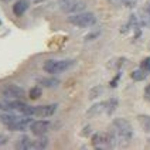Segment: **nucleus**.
<instances>
[{"label":"nucleus","mask_w":150,"mask_h":150,"mask_svg":"<svg viewBox=\"0 0 150 150\" xmlns=\"http://www.w3.org/2000/svg\"><path fill=\"white\" fill-rule=\"evenodd\" d=\"M137 122L140 123L142 129L144 132H150V116L149 115H139L137 116Z\"/></svg>","instance_id":"17"},{"label":"nucleus","mask_w":150,"mask_h":150,"mask_svg":"<svg viewBox=\"0 0 150 150\" xmlns=\"http://www.w3.org/2000/svg\"><path fill=\"white\" fill-rule=\"evenodd\" d=\"M99 34H100V31H95V33L88 34V35L85 37V40H86V41H91V40H95L96 37H99Z\"/></svg>","instance_id":"26"},{"label":"nucleus","mask_w":150,"mask_h":150,"mask_svg":"<svg viewBox=\"0 0 150 150\" xmlns=\"http://www.w3.org/2000/svg\"><path fill=\"white\" fill-rule=\"evenodd\" d=\"M42 95V89H41V86H33L31 89H30V92H28V96H30V99H33V100H35V99H38L40 96Z\"/></svg>","instance_id":"21"},{"label":"nucleus","mask_w":150,"mask_h":150,"mask_svg":"<svg viewBox=\"0 0 150 150\" xmlns=\"http://www.w3.org/2000/svg\"><path fill=\"white\" fill-rule=\"evenodd\" d=\"M68 23L76 25V27H91L96 23V17L92 13H86V11H79V13H74L72 16L68 17Z\"/></svg>","instance_id":"4"},{"label":"nucleus","mask_w":150,"mask_h":150,"mask_svg":"<svg viewBox=\"0 0 150 150\" xmlns=\"http://www.w3.org/2000/svg\"><path fill=\"white\" fill-rule=\"evenodd\" d=\"M142 23H140V20H139V17L136 16V14H130L129 17V20L126 21V24L122 25V28H120V33L122 34H127V33H133V37L134 40H137L139 37H140V34H142Z\"/></svg>","instance_id":"5"},{"label":"nucleus","mask_w":150,"mask_h":150,"mask_svg":"<svg viewBox=\"0 0 150 150\" xmlns=\"http://www.w3.org/2000/svg\"><path fill=\"white\" fill-rule=\"evenodd\" d=\"M134 1H136V0H134Z\"/></svg>","instance_id":"34"},{"label":"nucleus","mask_w":150,"mask_h":150,"mask_svg":"<svg viewBox=\"0 0 150 150\" xmlns=\"http://www.w3.org/2000/svg\"><path fill=\"white\" fill-rule=\"evenodd\" d=\"M33 142L28 136H21L17 139V143H16V149L18 150H31L33 149Z\"/></svg>","instance_id":"13"},{"label":"nucleus","mask_w":150,"mask_h":150,"mask_svg":"<svg viewBox=\"0 0 150 150\" xmlns=\"http://www.w3.org/2000/svg\"><path fill=\"white\" fill-rule=\"evenodd\" d=\"M48 146V139L38 136V139H35L33 142V149H45Z\"/></svg>","instance_id":"20"},{"label":"nucleus","mask_w":150,"mask_h":150,"mask_svg":"<svg viewBox=\"0 0 150 150\" xmlns=\"http://www.w3.org/2000/svg\"><path fill=\"white\" fill-rule=\"evenodd\" d=\"M139 20H140V23H142L143 27H149L150 25V0L146 1L144 7L142 8V13H140Z\"/></svg>","instance_id":"12"},{"label":"nucleus","mask_w":150,"mask_h":150,"mask_svg":"<svg viewBox=\"0 0 150 150\" xmlns=\"http://www.w3.org/2000/svg\"><path fill=\"white\" fill-rule=\"evenodd\" d=\"M50 122L48 120H35L31 123L30 126V130L33 132L34 136H44V134L48 132V129H50Z\"/></svg>","instance_id":"10"},{"label":"nucleus","mask_w":150,"mask_h":150,"mask_svg":"<svg viewBox=\"0 0 150 150\" xmlns=\"http://www.w3.org/2000/svg\"><path fill=\"white\" fill-rule=\"evenodd\" d=\"M8 142V137L6 136V134L0 133V146H4V144H7Z\"/></svg>","instance_id":"27"},{"label":"nucleus","mask_w":150,"mask_h":150,"mask_svg":"<svg viewBox=\"0 0 150 150\" xmlns=\"http://www.w3.org/2000/svg\"><path fill=\"white\" fill-rule=\"evenodd\" d=\"M88 133H91V127H89V126H86V127H85V130H83L82 132V134L83 136H86V134Z\"/></svg>","instance_id":"29"},{"label":"nucleus","mask_w":150,"mask_h":150,"mask_svg":"<svg viewBox=\"0 0 150 150\" xmlns=\"http://www.w3.org/2000/svg\"><path fill=\"white\" fill-rule=\"evenodd\" d=\"M110 133L113 136L116 144L125 146V144H127V143L132 140V137H133V129H132V125L129 123V120H126L123 117H116L112 122Z\"/></svg>","instance_id":"1"},{"label":"nucleus","mask_w":150,"mask_h":150,"mask_svg":"<svg viewBox=\"0 0 150 150\" xmlns=\"http://www.w3.org/2000/svg\"><path fill=\"white\" fill-rule=\"evenodd\" d=\"M33 1H40V0H33Z\"/></svg>","instance_id":"31"},{"label":"nucleus","mask_w":150,"mask_h":150,"mask_svg":"<svg viewBox=\"0 0 150 150\" xmlns=\"http://www.w3.org/2000/svg\"><path fill=\"white\" fill-rule=\"evenodd\" d=\"M149 144H150V139H149Z\"/></svg>","instance_id":"33"},{"label":"nucleus","mask_w":150,"mask_h":150,"mask_svg":"<svg viewBox=\"0 0 150 150\" xmlns=\"http://www.w3.org/2000/svg\"><path fill=\"white\" fill-rule=\"evenodd\" d=\"M33 123V119H30L28 116H17L10 125L7 126L10 130H13V132H24L27 129H30V126Z\"/></svg>","instance_id":"8"},{"label":"nucleus","mask_w":150,"mask_h":150,"mask_svg":"<svg viewBox=\"0 0 150 150\" xmlns=\"http://www.w3.org/2000/svg\"><path fill=\"white\" fill-rule=\"evenodd\" d=\"M113 6H117V7H126L130 8L134 6V0H109Z\"/></svg>","instance_id":"19"},{"label":"nucleus","mask_w":150,"mask_h":150,"mask_svg":"<svg viewBox=\"0 0 150 150\" xmlns=\"http://www.w3.org/2000/svg\"><path fill=\"white\" fill-rule=\"evenodd\" d=\"M113 61H115V62H110L109 67H113V68H116L117 71H120V67L125 64L126 59L125 58H117V59H113Z\"/></svg>","instance_id":"23"},{"label":"nucleus","mask_w":150,"mask_h":150,"mask_svg":"<svg viewBox=\"0 0 150 150\" xmlns=\"http://www.w3.org/2000/svg\"><path fill=\"white\" fill-rule=\"evenodd\" d=\"M59 8L64 13H79L86 7L83 0H57Z\"/></svg>","instance_id":"6"},{"label":"nucleus","mask_w":150,"mask_h":150,"mask_svg":"<svg viewBox=\"0 0 150 150\" xmlns=\"http://www.w3.org/2000/svg\"><path fill=\"white\" fill-rule=\"evenodd\" d=\"M1 95L10 100H17V99H23L24 96V89L18 85H13V83H8L6 85L3 89H1Z\"/></svg>","instance_id":"7"},{"label":"nucleus","mask_w":150,"mask_h":150,"mask_svg":"<svg viewBox=\"0 0 150 150\" xmlns=\"http://www.w3.org/2000/svg\"><path fill=\"white\" fill-rule=\"evenodd\" d=\"M117 105H119V102H117L116 98H110V99L106 100V115H113V112L116 110Z\"/></svg>","instance_id":"18"},{"label":"nucleus","mask_w":150,"mask_h":150,"mask_svg":"<svg viewBox=\"0 0 150 150\" xmlns=\"http://www.w3.org/2000/svg\"><path fill=\"white\" fill-rule=\"evenodd\" d=\"M27 8H28V3H27V0H18L16 4L13 6V13L16 14V16H23L25 11H27Z\"/></svg>","instance_id":"14"},{"label":"nucleus","mask_w":150,"mask_h":150,"mask_svg":"<svg viewBox=\"0 0 150 150\" xmlns=\"http://www.w3.org/2000/svg\"><path fill=\"white\" fill-rule=\"evenodd\" d=\"M92 146L98 150H103V149H112L116 146V142L113 139L112 133H105V132H98L92 136L91 139Z\"/></svg>","instance_id":"3"},{"label":"nucleus","mask_w":150,"mask_h":150,"mask_svg":"<svg viewBox=\"0 0 150 150\" xmlns=\"http://www.w3.org/2000/svg\"><path fill=\"white\" fill-rule=\"evenodd\" d=\"M102 92H103V86H95V88H92L91 91H89V99L98 98Z\"/></svg>","instance_id":"22"},{"label":"nucleus","mask_w":150,"mask_h":150,"mask_svg":"<svg viewBox=\"0 0 150 150\" xmlns=\"http://www.w3.org/2000/svg\"><path fill=\"white\" fill-rule=\"evenodd\" d=\"M140 68H143L147 74H150V57H146V58L140 62Z\"/></svg>","instance_id":"24"},{"label":"nucleus","mask_w":150,"mask_h":150,"mask_svg":"<svg viewBox=\"0 0 150 150\" xmlns=\"http://www.w3.org/2000/svg\"><path fill=\"white\" fill-rule=\"evenodd\" d=\"M144 99L150 102V83L146 86V88H144Z\"/></svg>","instance_id":"28"},{"label":"nucleus","mask_w":150,"mask_h":150,"mask_svg":"<svg viewBox=\"0 0 150 150\" xmlns=\"http://www.w3.org/2000/svg\"><path fill=\"white\" fill-rule=\"evenodd\" d=\"M120 76H122V72L120 71H117V74L115 75V78L109 82V85H110V88H116L117 86V82H119V79H120Z\"/></svg>","instance_id":"25"},{"label":"nucleus","mask_w":150,"mask_h":150,"mask_svg":"<svg viewBox=\"0 0 150 150\" xmlns=\"http://www.w3.org/2000/svg\"><path fill=\"white\" fill-rule=\"evenodd\" d=\"M147 72L143 69V68H136L134 71H132V74H130V76H132V79L133 81H136V82H140V81H144L146 78H147Z\"/></svg>","instance_id":"15"},{"label":"nucleus","mask_w":150,"mask_h":150,"mask_svg":"<svg viewBox=\"0 0 150 150\" xmlns=\"http://www.w3.org/2000/svg\"><path fill=\"white\" fill-rule=\"evenodd\" d=\"M58 109L57 103H50V105H40V106H34L33 116L37 117H50L52 116Z\"/></svg>","instance_id":"9"},{"label":"nucleus","mask_w":150,"mask_h":150,"mask_svg":"<svg viewBox=\"0 0 150 150\" xmlns=\"http://www.w3.org/2000/svg\"><path fill=\"white\" fill-rule=\"evenodd\" d=\"M74 59H48L44 62L42 69L48 74H61L71 67H74Z\"/></svg>","instance_id":"2"},{"label":"nucleus","mask_w":150,"mask_h":150,"mask_svg":"<svg viewBox=\"0 0 150 150\" xmlns=\"http://www.w3.org/2000/svg\"><path fill=\"white\" fill-rule=\"evenodd\" d=\"M3 1H8V0H3Z\"/></svg>","instance_id":"32"},{"label":"nucleus","mask_w":150,"mask_h":150,"mask_svg":"<svg viewBox=\"0 0 150 150\" xmlns=\"http://www.w3.org/2000/svg\"><path fill=\"white\" fill-rule=\"evenodd\" d=\"M100 113H106V100L92 105L91 108L86 110V117H96L99 116Z\"/></svg>","instance_id":"11"},{"label":"nucleus","mask_w":150,"mask_h":150,"mask_svg":"<svg viewBox=\"0 0 150 150\" xmlns=\"http://www.w3.org/2000/svg\"><path fill=\"white\" fill-rule=\"evenodd\" d=\"M38 83L44 88H55L59 85V79H57V78H41V79H38Z\"/></svg>","instance_id":"16"},{"label":"nucleus","mask_w":150,"mask_h":150,"mask_svg":"<svg viewBox=\"0 0 150 150\" xmlns=\"http://www.w3.org/2000/svg\"><path fill=\"white\" fill-rule=\"evenodd\" d=\"M0 110H4V103L3 102H0Z\"/></svg>","instance_id":"30"}]
</instances>
